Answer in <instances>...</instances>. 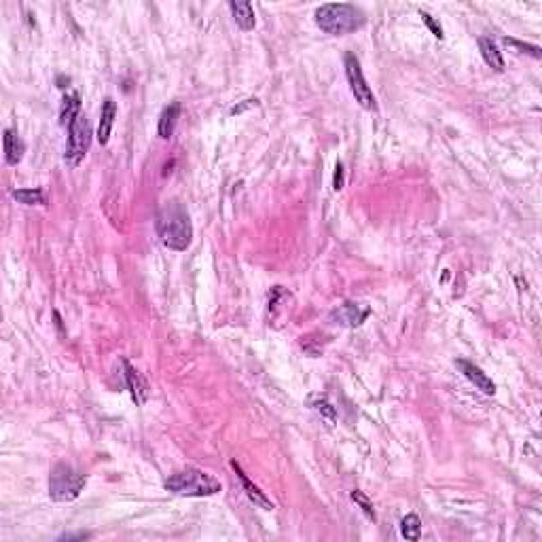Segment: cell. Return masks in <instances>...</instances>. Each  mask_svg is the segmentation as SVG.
<instances>
[{
  "mask_svg": "<svg viewBox=\"0 0 542 542\" xmlns=\"http://www.w3.org/2000/svg\"><path fill=\"white\" fill-rule=\"evenodd\" d=\"M87 483V475L74 471L68 464H58L49 477V496L56 502H72Z\"/></svg>",
  "mask_w": 542,
  "mask_h": 542,
  "instance_id": "277c9868",
  "label": "cell"
},
{
  "mask_svg": "<svg viewBox=\"0 0 542 542\" xmlns=\"http://www.w3.org/2000/svg\"><path fill=\"white\" fill-rule=\"evenodd\" d=\"M87 536H90V534H83V532H81V534H64L60 540H74V538H87Z\"/></svg>",
  "mask_w": 542,
  "mask_h": 542,
  "instance_id": "d4e9b609",
  "label": "cell"
},
{
  "mask_svg": "<svg viewBox=\"0 0 542 542\" xmlns=\"http://www.w3.org/2000/svg\"><path fill=\"white\" fill-rule=\"evenodd\" d=\"M229 9H231L233 19H235V24H237L239 30H244V32L255 30V26H257V17H255V9H253V5L246 3V0H231V3H229Z\"/></svg>",
  "mask_w": 542,
  "mask_h": 542,
  "instance_id": "30bf717a",
  "label": "cell"
},
{
  "mask_svg": "<svg viewBox=\"0 0 542 542\" xmlns=\"http://www.w3.org/2000/svg\"><path fill=\"white\" fill-rule=\"evenodd\" d=\"M420 15H422L424 24L428 26V30H430V32L434 34V38H439V40H441V38H443L445 34H443V28L439 26V22H437V19H434V17H432L430 13H424V11H422Z\"/></svg>",
  "mask_w": 542,
  "mask_h": 542,
  "instance_id": "7402d4cb",
  "label": "cell"
},
{
  "mask_svg": "<svg viewBox=\"0 0 542 542\" xmlns=\"http://www.w3.org/2000/svg\"><path fill=\"white\" fill-rule=\"evenodd\" d=\"M123 371H125V382H128L132 398L136 400V405H144L146 398H149V386H146L144 378L136 371V366L128 358L123 360Z\"/></svg>",
  "mask_w": 542,
  "mask_h": 542,
  "instance_id": "9c48e42d",
  "label": "cell"
},
{
  "mask_svg": "<svg viewBox=\"0 0 542 542\" xmlns=\"http://www.w3.org/2000/svg\"><path fill=\"white\" fill-rule=\"evenodd\" d=\"M92 136H94V132H92L87 117L78 115L74 119V123L68 128V142H66V153H64V161L70 165V168H76V165L83 161V157L87 155Z\"/></svg>",
  "mask_w": 542,
  "mask_h": 542,
  "instance_id": "5b68a950",
  "label": "cell"
},
{
  "mask_svg": "<svg viewBox=\"0 0 542 542\" xmlns=\"http://www.w3.org/2000/svg\"><path fill=\"white\" fill-rule=\"evenodd\" d=\"M371 314L369 307H358V303H344L337 312H335V318L346 324V326H360L364 322V318Z\"/></svg>",
  "mask_w": 542,
  "mask_h": 542,
  "instance_id": "9a60e30c",
  "label": "cell"
},
{
  "mask_svg": "<svg viewBox=\"0 0 542 542\" xmlns=\"http://www.w3.org/2000/svg\"><path fill=\"white\" fill-rule=\"evenodd\" d=\"M155 229L165 248L183 253V250H187L191 246V239H193L191 217L178 201H168L159 208Z\"/></svg>",
  "mask_w": 542,
  "mask_h": 542,
  "instance_id": "6da1fadb",
  "label": "cell"
},
{
  "mask_svg": "<svg viewBox=\"0 0 542 542\" xmlns=\"http://www.w3.org/2000/svg\"><path fill=\"white\" fill-rule=\"evenodd\" d=\"M400 534H403V538H407V540H420L422 538V519L418 517V515H407V517H403V521H400Z\"/></svg>",
  "mask_w": 542,
  "mask_h": 542,
  "instance_id": "e0dca14e",
  "label": "cell"
},
{
  "mask_svg": "<svg viewBox=\"0 0 542 542\" xmlns=\"http://www.w3.org/2000/svg\"><path fill=\"white\" fill-rule=\"evenodd\" d=\"M314 19H316V26L330 36H344V34L356 32L366 24L364 11L350 3L322 5L316 9Z\"/></svg>",
  "mask_w": 542,
  "mask_h": 542,
  "instance_id": "7a4b0ae2",
  "label": "cell"
},
{
  "mask_svg": "<svg viewBox=\"0 0 542 542\" xmlns=\"http://www.w3.org/2000/svg\"><path fill=\"white\" fill-rule=\"evenodd\" d=\"M3 140H5V161L9 165H17L24 159V153H26L24 140L13 130H5Z\"/></svg>",
  "mask_w": 542,
  "mask_h": 542,
  "instance_id": "5bb4252c",
  "label": "cell"
},
{
  "mask_svg": "<svg viewBox=\"0 0 542 542\" xmlns=\"http://www.w3.org/2000/svg\"><path fill=\"white\" fill-rule=\"evenodd\" d=\"M505 45H509V47H515V49H519V51H523V53H530L532 58H536V60H540V47H536V45H527V43H521V40H515V38H505Z\"/></svg>",
  "mask_w": 542,
  "mask_h": 542,
  "instance_id": "44dd1931",
  "label": "cell"
},
{
  "mask_svg": "<svg viewBox=\"0 0 542 542\" xmlns=\"http://www.w3.org/2000/svg\"><path fill=\"white\" fill-rule=\"evenodd\" d=\"M259 104V100H246L244 104H239V106H233L231 108V115H239L242 110H246L248 106H257Z\"/></svg>",
  "mask_w": 542,
  "mask_h": 542,
  "instance_id": "cb8c5ba5",
  "label": "cell"
},
{
  "mask_svg": "<svg viewBox=\"0 0 542 542\" xmlns=\"http://www.w3.org/2000/svg\"><path fill=\"white\" fill-rule=\"evenodd\" d=\"M165 489L178 493V496H191V498H203L214 496L221 491V481L212 475H208L199 468H183L172 473L165 479Z\"/></svg>",
  "mask_w": 542,
  "mask_h": 542,
  "instance_id": "3957f363",
  "label": "cell"
},
{
  "mask_svg": "<svg viewBox=\"0 0 542 542\" xmlns=\"http://www.w3.org/2000/svg\"><path fill=\"white\" fill-rule=\"evenodd\" d=\"M477 43H479V51H481L485 64L489 68H493L496 72H505V58H502V53H500V49L493 40L487 38V36H481Z\"/></svg>",
  "mask_w": 542,
  "mask_h": 542,
  "instance_id": "4fadbf2b",
  "label": "cell"
},
{
  "mask_svg": "<svg viewBox=\"0 0 542 542\" xmlns=\"http://www.w3.org/2000/svg\"><path fill=\"white\" fill-rule=\"evenodd\" d=\"M332 189L341 191L344 189V163L339 161L337 168H335V178H332Z\"/></svg>",
  "mask_w": 542,
  "mask_h": 542,
  "instance_id": "603a6c76",
  "label": "cell"
},
{
  "mask_svg": "<svg viewBox=\"0 0 542 542\" xmlns=\"http://www.w3.org/2000/svg\"><path fill=\"white\" fill-rule=\"evenodd\" d=\"M344 64H346V76H348V83H350V90H352L356 102L364 110L375 112V110H378V100H375V94L366 85V78H364L362 68H360V60L354 53H346Z\"/></svg>",
  "mask_w": 542,
  "mask_h": 542,
  "instance_id": "8992f818",
  "label": "cell"
},
{
  "mask_svg": "<svg viewBox=\"0 0 542 542\" xmlns=\"http://www.w3.org/2000/svg\"><path fill=\"white\" fill-rule=\"evenodd\" d=\"M180 117V102H172L170 106H165L161 117H159V125H157V134L163 140H170L174 136L176 123Z\"/></svg>",
  "mask_w": 542,
  "mask_h": 542,
  "instance_id": "8fae6325",
  "label": "cell"
},
{
  "mask_svg": "<svg viewBox=\"0 0 542 542\" xmlns=\"http://www.w3.org/2000/svg\"><path fill=\"white\" fill-rule=\"evenodd\" d=\"M352 500H354V502L362 509V513L371 519V521H375V519H378V515H375V509H373V502H371V500L366 498V493L364 491H360V489H354L352 491Z\"/></svg>",
  "mask_w": 542,
  "mask_h": 542,
  "instance_id": "ffe728a7",
  "label": "cell"
},
{
  "mask_svg": "<svg viewBox=\"0 0 542 542\" xmlns=\"http://www.w3.org/2000/svg\"><path fill=\"white\" fill-rule=\"evenodd\" d=\"M13 199H17L24 205H43L45 203V193L40 189H15Z\"/></svg>",
  "mask_w": 542,
  "mask_h": 542,
  "instance_id": "d6986e66",
  "label": "cell"
},
{
  "mask_svg": "<svg viewBox=\"0 0 542 542\" xmlns=\"http://www.w3.org/2000/svg\"><path fill=\"white\" fill-rule=\"evenodd\" d=\"M78 115H81V96L76 92L66 94L62 100V108H60V125L68 130Z\"/></svg>",
  "mask_w": 542,
  "mask_h": 542,
  "instance_id": "2e32d148",
  "label": "cell"
},
{
  "mask_svg": "<svg viewBox=\"0 0 542 542\" xmlns=\"http://www.w3.org/2000/svg\"><path fill=\"white\" fill-rule=\"evenodd\" d=\"M455 366L462 371V375H464V378H466L471 384H475L477 390H481V392L487 394V396H493V394H496V384L491 382V378H489L487 373H483V369H479L477 364H473V362H468V360H464V358L455 360Z\"/></svg>",
  "mask_w": 542,
  "mask_h": 542,
  "instance_id": "52a82bcc",
  "label": "cell"
},
{
  "mask_svg": "<svg viewBox=\"0 0 542 542\" xmlns=\"http://www.w3.org/2000/svg\"><path fill=\"white\" fill-rule=\"evenodd\" d=\"M231 468L235 471L237 479L242 481V487H244L246 496H248L250 500H253V502H255V507H261V509H265V511H271V509H273V502H271V500L265 496V491H261V487H259V485H255L253 481L248 479V475L242 471V466L237 464V460H231Z\"/></svg>",
  "mask_w": 542,
  "mask_h": 542,
  "instance_id": "ba28073f",
  "label": "cell"
},
{
  "mask_svg": "<svg viewBox=\"0 0 542 542\" xmlns=\"http://www.w3.org/2000/svg\"><path fill=\"white\" fill-rule=\"evenodd\" d=\"M310 407H312L318 415L326 418L328 422H335V420H337V411H335V407H332V405L326 400V396H322V394L310 396Z\"/></svg>",
  "mask_w": 542,
  "mask_h": 542,
  "instance_id": "ac0fdd59",
  "label": "cell"
},
{
  "mask_svg": "<svg viewBox=\"0 0 542 542\" xmlns=\"http://www.w3.org/2000/svg\"><path fill=\"white\" fill-rule=\"evenodd\" d=\"M117 117V102L112 98H106L102 102V112H100V128H98V142L102 146L108 144L110 140V132H112V123Z\"/></svg>",
  "mask_w": 542,
  "mask_h": 542,
  "instance_id": "7c38bea8",
  "label": "cell"
}]
</instances>
